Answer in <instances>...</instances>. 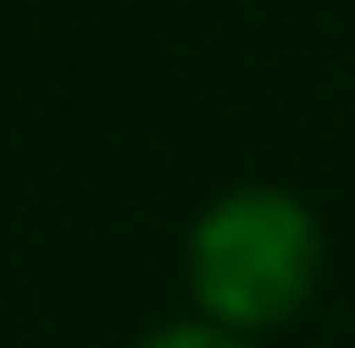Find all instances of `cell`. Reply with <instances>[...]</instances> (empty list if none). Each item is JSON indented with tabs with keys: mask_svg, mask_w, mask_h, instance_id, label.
I'll use <instances>...</instances> for the list:
<instances>
[{
	"mask_svg": "<svg viewBox=\"0 0 355 348\" xmlns=\"http://www.w3.org/2000/svg\"><path fill=\"white\" fill-rule=\"evenodd\" d=\"M324 261L316 214L277 182H245L221 190L190 230V293L214 309L229 333L237 324H277L308 301Z\"/></svg>",
	"mask_w": 355,
	"mask_h": 348,
	"instance_id": "cell-1",
	"label": "cell"
},
{
	"mask_svg": "<svg viewBox=\"0 0 355 348\" xmlns=\"http://www.w3.org/2000/svg\"><path fill=\"white\" fill-rule=\"evenodd\" d=\"M135 348H245L229 324H158V333H142Z\"/></svg>",
	"mask_w": 355,
	"mask_h": 348,
	"instance_id": "cell-2",
	"label": "cell"
}]
</instances>
